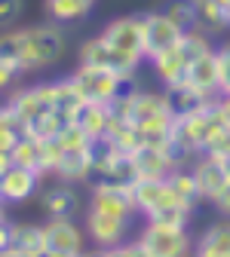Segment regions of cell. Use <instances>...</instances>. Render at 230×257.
I'll return each instance as SVG.
<instances>
[{
    "label": "cell",
    "instance_id": "cell-1",
    "mask_svg": "<svg viewBox=\"0 0 230 257\" xmlns=\"http://www.w3.org/2000/svg\"><path fill=\"white\" fill-rule=\"evenodd\" d=\"M61 25L55 22H46V25H28V28H19L13 31L16 34V68L22 77L28 74H37V71H46L52 64L61 61L64 55V37H61Z\"/></svg>",
    "mask_w": 230,
    "mask_h": 257
},
{
    "label": "cell",
    "instance_id": "cell-2",
    "mask_svg": "<svg viewBox=\"0 0 230 257\" xmlns=\"http://www.w3.org/2000/svg\"><path fill=\"white\" fill-rule=\"evenodd\" d=\"M227 128H230V125L224 122L218 104L209 101V104L200 107V110H193V113H187V116H178L172 135H175L178 141H184L196 156H200V153H206V150L212 147V141H215L218 135L227 132Z\"/></svg>",
    "mask_w": 230,
    "mask_h": 257
},
{
    "label": "cell",
    "instance_id": "cell-3",
    "mask_svg": "<svg viewBox=\"0 0 230 257\" xmlns=\"http://www.w3.org/2000/svg\"><path fill=\"white\" fill-rule=\"evenodd\" d=\"M71 80L83 92V98L95 101V104H114L123 92H132L129 89V80L132 77H123L111 68H98V64H77Z\"/></svg>",
    "mask_w": 230,
    "mask_h": 257
},
{
    "label": "cell",
    "instance_id": "cell-4",
    "mask_svg": "<svg viewBox=\"0 0 230 257\" xmlns=\"http://www.w3.org/2000/svg\"><path fill=\"white\" fill-rule=\"evenodd\" d=\"M138 242L144 257H184L193 251V239L187 227H169V223H154V220L144 223Z\"/></svg>",
    "mask_w": 230,
    "mask_h": 257
},
{
    "label": "cell",
    "instance_id": "cell-5",
    "mask_svg": "<svg viewBox=\"0 0 230 257\" xmlns=\"http://www.w3.org/2000/svg\"><path fill=\"white\" fill-rule=\"evenodd\" d=\"M46 239V257H80L86 251V230L74 217H46L43 223Z\"/></svg>",
    "mask_w": 230,
    "mask_h": 257
},
{
    "label": "cell",
    "instance_id": "cell-6",
    "mask_svg": "<svg viewBox=\"0 0 230 257\" xmlns=\"http://www.w3.org/2000/svg\"><path fill=\"white\" fill-rule=\"evenodd\" d=\"M102 37L123 55H132V58H144V13H132V16H120L111 19L102 28Z\"/></svg>",
    "mask_w": 230,
    "mask_h": 257
},
{
    "label": "cell",
    "instance_id": "cell-7",
    "mask_svg": "<svg viewBox=\"0 0 230 257\" xmlns=\"http://www.w3.org/2000/svg\"><path fill=\"white\" fill-rule=\"evenodd\" d=\"M80 64H98V68H111L123 77H135V71L141 68V58H132V55H123L117 52L102 34H95L89 40L80 43V52H77Z\"/></svg>",
    "mask_w": 230,
    "mask_h": 257
},
{
    "label": "cell",
    "instance_id": "cell-8",
    "mask_svg": "<svg viewBox=\"0 0 230 257\" xmlns=\"http://www.w3.org/2000/svg\"><path fill=\"white\" fill-rule=\"evenodd\" d=\"M181 28L166 16V10H150L144 13V58L154 61L163 52H169L181 43Z\"/></svg>",
    "mask_w": 230,
    "mask_h": 257
},
{
    "label": "cell",
    "instance_id": "cell-9",
    "mask_svg": "<svg viewBox=\"0 0 230 257\" xmlns=\"http://www.w3.org/2000/svg\"><path fill=\"white\" fill-rule=\"evenodd\" d=\"M86 236L89 242L102 251L111 254L114 248H120L129 239V217H114V214H102V211H86Z\"/></svg>",
    "mask_w": 230,
    "mask_h": 257
},
{
    "label": "cell",
    "instance_id": "cell-10",
    "mask_svg": "<svg viewBox=\"0 0 230 257\" xmlns=\"http://www.w3.org/2000/svg\"><path fill=\"white\" fill-rule=\"evenodd\" d=\"M7 104L16 110V116L28 125L31 119H37L43 113H52V83H34V86H22L10 92Z\"/></svg>",
    "mask_w": 230,
    "mask_h": 257
},
{
    "label": "cell",
    "instance_id": "cell-11",
    "mask_svg": "<svg viewBox=\"0 0 230 257\" xmlns=\"http://www.w3.org/2000/svg\"><path fill=\"white\" fill-rule=\"evenodd\" d=\"M89 208L102 211V214H114V217H129V220H132V214H138L132 190H123V187H114L105 181H92Z\"/></svg>",
    "mask_w": 230,
    "mask_h": 257
},
{
    "label": "cell",
    "instance_id": "cell-12",
    "mask_svg": "<svg viewBox=\"0 0 230 257\" xmlns=\"http://www.w3.org/2000/svg\"><path fill=\"white\" fill-rule=\"evenodd\" d=\"M40 178H43L40 172L22 169V166L13 163L4 175H0V199H4V205H22V202H28L37 193Z\"/></svg>",
    "mask_w": 230,
    "mask_h": 257
},
{
    "label": "cell",
    "instance_id": "cell-13",
    "mask_svg": "<svg viewBox=\"0 0 230 257\" xmlns=\"http://www.w3.org/2000/svg\"><path fill=\"white\" fill-rule=\"evenodd\" d=\"M80 205H83L80 193L68 181H58L55 187H49V190L40 193V211L46 217H77Z\"/></svg>",
    "mask_w": 230,
    "mask_h": 257
},
{
    "label": "cell",
    "instance_id": "cell-14",
    "mask_svg": "<svg viewBox=\"0 0 230 257\" xmlns=\"http://www.w3.org/2000/svg\"><path fill=\"white\" fill-rule=\"evenodd\" d=\"M184 83H187V86H193L196 92H203L206 98H218V95H221V64H218V46L190 64V71H187V80H184Z\"/></svg>",
    "mask_w": 230,
    "mask_h": 257
},
{
    "label": "cell",
    "instance_id": "cell-15",
    "mask_svg": "<svg viewBox=\"0 0 230 257\" xmlns=\"http://www.w3.org/2000/svg\"><path fill=\"white\" fill-rule=\"evenodd\" d=\"M132 199H135L138 214L150 217L157 208H163L166 202H175L178 196L172 193V187H169L166 178H141V181L132 187ZM178 202H181V199H178Z\"/></svg>",
    "mask_w": 230,
    "mask_h": 257
},
{
    "label": "cell",
    "instance_id": "cell-16",
    "mask_svg": "<svg viewBox=\"0 0 230 257\" xmlns=\"http://www.w3.org/2000/svg\"><path fill=\"white\" fill-rule=\"evenodd\" d=\"M190 172H193V178H196V187H200L203 202H212L218 193H221V187L230 181L227 169L218 163L215 156H209V153H200V159L190 166Z\"/></svg>",
    "mask_w": 230,
    "mask_h": 257
},
{
    "label": "cell",
    "instance_id": "cell-17",
    "mask_svg": "<svg viewBox=\"0 0 230 257\" xmlns=\"http://www.w3.org/2000/svg\"><path fill=\"white\" fill-rule=\"evenodd\" d=\"M4 257H46L43 223H13V239Z\"/></svg>",
    "mask_w": 230,
    "mask_h": 257
},
{
    "label": "cell",
    "instance_id": "cell-18",
    "mask_svg": "<svg viewBox=\"0 0 230 257\" xmlns=\"http://www.w3.org/2000/svg\"><path fill=\"white\" fill-rule=\"evenodd\" d=\"M196 257H230V217L212 220L193 242Z\"/></svg>",
    "mask_w": 230,
    "mask_h": 257
},
{
    "label": "cell",
    "instance_id": "cell-19",
    "mask_svg": "<svg viewBox=\"0 0 230 257\" xmlns=\"http://www.w3.org/2000/svg\"><path fill=\"white\" fill-rule=\"evenodd\" d=\"M150 68H154L157 80L163 83V89H166V86H175V83H184V80H187L190 58H187V52H184L181 43H178L175 49H169V52H163L160 58H154Z\"/></svg>",
    "mask_w": 230,
    "mask_h": 257
},
{
    "label": "cell",
    "instance_id": "cell-20",
    "mask_svg": "<svg viewBox=\"0 0 230 257\" xmlns=\"http://www.w3.org/2000/svg\"><path fill=\"white\" fill-rule=\"evenodd\" d=\"M86 104L83 98V92L77 89V83L71 77H64V80H52V110L64 119V122H74L77 110Z\"/></svg>",
    "mask_w": 230,
    "mask_h": 257
},
{
    "label": "cell",
    "instance_id": "cell-21",
    "mask_svg": "<svg viewBox=\"0 0 230 257\" xmlns=\"http://www.w3.org/2000/svg\"><path fill=\"white\" fill-rule=\"evenodd\" d=\"M55 178L68 181V184H80V181H92V156L89 147L80 150H64L58 166H55Z\"/></svg>",
    "mask_w": 230,
    "mask_h": 257
},
{
    "label": "cell",
    "instance_id": "cell-22",
    "mask_svg": "<svg viewBox=\"0 0 230 257\" xmlns=\"http://www.w3.org/2000/svg\"><path fill=\"white\" fill-rule=\"evenodd\" d=\"M95 4L98 0H43V10H46L49 22H55V25H77V22L89 19Z\"/></svg>",
    "mask_w": 230,
    "mask_h": 257
},
{
    "label": "cell",
    "instance_id": "cell-23",
    "mask_svg": "<svg viewBox=\"0 0 230 257\" xmlns=\"http://www.w3.org/2000/svg\"><path fill=\"white\" fill-rule=\"evenodd\" d=\"M163 92H166V98H169V107H172L175 119H178V116H187V113H193V110H200V107H206L209 101H215V98H206L203 92H196V89L187 86V83L166 86Z\"/></svg>",
    "mask_w": 230,
    "mask_h": 257
},
{
    "label": "cell",
    "instance_id": "cell-24",
    "mask_svg": "<svg viewBox=\"0 0 230 257\" xmlns=\"http://www.w3.org/2000/svg\"><path fill=\"white\" fill-rule=\"evenodd\" d=\"M95 181H105V184H114V187H123V190H132V187L141 181V172H138L135 156L126 153V150H120L117 159L111 163V169H108L102 178H95Z\"/></svg>",
    "mask_w": 230,
    "mask_h": 257
},
{
    "label": "cell",
    "instance_id": "cell-25",
    "mask_svg": "<svg viewBox=\"0 0 230 257\" xmlns=\"http://www.w3.org/2000/svg\"><path fill=\"white\" fill-rule=\"evenodd\" d=\"M74 122L83 128V132H86L92 141H95V138H102V135H108V125H111V104L86 101V104L77 110Z\"/></svg>",
    "mask_w": 230,
    "mask_h": 257
},
{
    "label": "cell",
    "instance_id": "cell-26",
    "mask_svg": "<svg viewBox=\"0 0 230 257\" xmlns=\"http://www.w3.org/2000/svg\"><path fill=\"white\" fill-rule=\"evenodd\" d=\"M132 156H135V163H138L141 178H169V172L175 169V166H172V159L166 156V150H163V147H150V144H144V147L135 150Z\"/></svg>",
    "mask_w": 230,
    "mask_h": 257
},
{
    "label": "cell",
    "instance_id": "cell-27",
    "mask_svg": "<svg viewBox=\"0 0 230 257\" xmlns=\"http://www.w3.org/2000/svg\"><path fill=\"white\" fill-rule=\"evenodd\" d=\"M166 181H169L172 193H175L181 202H187V205H193V208H196V202H203L200 187H196V178H193L190 166H178V169H172Z\"/></svg>",
    "mask_w": 230,
    "mask_h": 257
},
{
    "label": "cell",
    "instance_id": "cell-28",
    "mask_svg": "<svg viewBox=\"0 0 230 257\" xmlns=\"http://www.w3.org/2000/svg\"><path fill=\"white\" fill-rule=\"evenodd\" d=\"M196 10H200V28L206 34H224L230 31V22H227V7H221L218 0H196Z\"/></svg>",
    "mask_w": 230,
    "mask_h": 257
},
{
    "label": "cell",
    "instance_id": "cell-29",
    "mask_svg": "<svg viewBox=\"0 0 230 257\" xmlns=\"http://www.w3.org/2000/svg\"><path fill=\"white\" fill-rule=\"evenodd\" d=\"M166 16L181 28V34H190V31H203L200 28V10H196V0H169Z\"/></svg>",
    "mask_w": 230,
    "mask_h": 257
},
{
    "label": "cell",
    "instance_id": "cell-30",
    "mask_svg": "<svg viewBox=\"0 0 230 257\" xmlns=\"http://www.w3.org/2000/svg\"><path fill=\"white\" fill-rule=\"evenodd\" d=\"M22 135H25V122L16 116V110L10 104H0V150L10 153Z\"/></svg>",
    "mask_w": 230,
    "mask_h": 257
},
{
    "label": "cell",
    "instance_id": "cell-31",
    "mask_svg": "<svg viewBox=\"0 0 230 257\" xmlns=\"http://www.w3.org/2000/svg\"><path fill=\"white\" fill-rule=\"evenodd\" d=\"M193 205H187V202H166L163 208H157L150 217H144V220H154V223H169V227H187L190 223V217H193Z\"/></svg>",
    "mask_w": 230,
    "mask_h": 257
},
{
    "label": "cell",
    "instance_id": "cell-32",
    "mask_svg": "<svg viewBox=\"0 0 230 257\" xmlns=\"http://www.w3.org/2000/svg\"><path fill=\"white\" fill-rule=\"evenodd\" d=\"M10 156H13V163H16V166L40 172V141H37V138L22 135V138H19V144L10 150ZM40 175H43V172H40Z\"/></svg>",
    "mask_w": 230,
    "mask_h": 257
},
{
    "label": "cell",
    "instance_id": "cell-33",
    "mask_svg": "<svg viewBox=\"0 0 230 257\" xmlns=\"http://www.w3.org/2000/svg\"><path fill=\"white\" fill-rule=\"evenodd\" d=\"M61 144L58 138H46L40 141V172L43 175H55V166H58V159H61Z\"/></svg>",
    "mask_w": 230,
    "mask_h": 257
},
{
    "label": "cell",
    "instance_id": "cell-34",
    "mask_svg": "<svg viewBox=\"0 0 230 257\" xmlns=\"http://www.w3.org/2000/svg\"><path fill=\"white\" fill-rule=\"evenodd\" d=\"M25 16V0H0V31H13Z\"/></svg>",
    "mask_w": 230,
    "mask_h": 257
},
{
    "label": "cell",
    "instance_id": "cell-35",
    "mask_svg": "<svg viewBox=\"0 0 230 257\" xmlns=\"http://www.w3.org/2000/svg\"><path fill=\"white\" fill-rule=\"evenodd\" d=\"M218 64H221V95H230V43L218 46Z\"/></svg>",
    "mask_w": 230,
    "mask_h": 257
},
{
    "label": "cell",
    "instance_id": "cell-36",
    "mask_svg": "<svg viewBox=\"0 0 230 257\" xmlns=\"http://www.w3.org/2000/svg\"><path fill=\"white\" fill-rule=\"evenodd\" d=\"M16 83H19V74L10 68V64H7L4 58H0V95H7Z\"/></svg>",
    "mask_w": 230,
    "mask_h": 257
},
{
    "label": "cell",
    "instance_id": "cell-37",
    "mask_svg": "<svg viewBox=\"0 0 230 257\" xmlns=\"http://www.w3.org/2000/svg\"><path fill=\"white\" fill-rule=\"evenodd\" d=\"M206 153H209V156H215V159H224V156H230V128H227L224 135H218V138L212 141V147H209Z\"/></svg>",
    "mask_w": 230,
    "mask_h": 257
},
{
    "label": "cell",
    "instance_id": "cell-38",
    "mask_svg": "<svg viewBox=\"0 0 230 257\" xmlns=\"http://www.w3.org/2000/svg\"><path fill=\"white\" fill-rule=\"evenodd\" d=\"M212 208H215L221 217H230V181L221 187V193H218V196L212 199Z\"/></svg>",
    "mask_w": 230,
    "mask_h": 257
},
{
    "label": "cell",
    "instance_id": "cell-39",
    "mask_svg": "<svg viewBox=\"0 0 230 257\" xmlns=\"http://www.w3.org/2000/svg\"><path fill=\"white\" fill-rule=\"evenodd\" d=\"M10 239H13V220L7 217L4 223H0V254L10 248Z\"/></svg>",
    "mask_w": 230,
    "mask_h": 257
},
{
    "label": "cell",
    "instance_id": "cell-40",
    "mask_svg": "<svg viewBox=\"0 0 230 257\" xmlns=\"http://www.w3.org/2000/svg\"><path fill=\"white\" fill-rule=\"evenodd\" d=\"M215 104H218V110H221L224 122L230 125V95H218V98H215Z\"/></svg>",
    "mask_w": 230,
    "mask_h": 257
},
{
    "label": "cell",
    "instance_id": "cell-41",
    "mask_svg": "<svg viewBox=\"0 0 230 257\" xmlns=\"http://www.w3.org/2000/svg\"><path fill=\"white\" fill-rule=\"evenodd\" d=\"M10 166H13V156H10L7 150H0V175H4V172H7Z\"/></svg>",
    "mask_w": 230,
    "mask_h": 257
},
{
    "label": "cell",
    "instance_id": "cell-42",
    "mask_svg": "<svg viewBox=\"0 0 230 257\" xmlns=\"http://www.w3.org/2000/svg\"><path fill=\"white\" fill-rule=\"evenodd\" d=\"M7 220V211H4V202H0V223H4Z\"/></svg>",
    "mask_w": 230,
    "mask_h": 257
},
{
    "label": "cell",
    "instance_id": "cell-43",
    "mask_svg": "<svg viewBox=\"0 0 230 257\" xmlns=\"http://www.w3.org/2000/svg\"><path fill=\"white\" fill-rule=\"evenodd\" d=\"M218 4H221V7H230V0H218Z\"/></svg>",
    "mask_w": 230,
    "mask_h": 257
},
{
    "label": "cell",
    "instance_id": "cell-44",
    "mask_svg": "<svg viewBox=\"0 0 230 257\" xmlns=\"http://www.w3.org/2000/svg\"><path fill=\"white\" fill-rule=\"evenodd\" d=\"M227 22H230V7H227Z\"/></svg>",
    "mask_w": 230,
    "mask_h": 257
}]
</instances>
